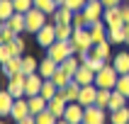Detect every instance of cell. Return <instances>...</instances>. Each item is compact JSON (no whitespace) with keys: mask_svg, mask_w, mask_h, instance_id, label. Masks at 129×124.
Wrapping results in <instances>:
<instances>
[{"mask_svg":"<svg viewBox=\"0 0 129 124\" xmlns=\"http://www.w3.org/2000/svg\"><path fill=\"white\" fill-rule=\"evenodd\" d=\"M71 46H73V54H76V56H85V54H90V49L95 46L93 36H90V29H73Z\"/></svg>","mask_w":129,"mask_h":124,"instance_id":"6da1fadb","label":"cell"},{"mask_svg":"<svg viewBox=\"0 0 129 124\" xmlns=\"http://www.w3.org/2000/svg\"><path fill=\"white\" fill-rule=\"evenodd\" d=\"M117 78H119V73L115 71V66H112V61H110V63L102 66V71L95 73V85H98V88H105V90H115Z\"/></svg>","mask_w":129,"mask_h":124,"instance_id":"7a4b0ae2","label":"cell"},{"mask_svg":"<svg viewBox=\"0 0 129 124\" xmlns=\"http://www.w3.org/2000/svg\"><path fill=\"white\" fill-rule=\"evenodd\" d=\"M46 56H49V58H54L56 63H63L68 56H73L71 39H68V42H61V39H56V42H54L49 49H46Z\"/></svg>","mask_w":129,"mask_h":124,"instance_id":"3957f363","label":"cell"},{"mask_svg":"<svg viewBox=\"0 0 129 124\" xmlns=\"http://www.w3.org/2000/svg\"><path fill=\"white\" fill-rule=\"evenodd\" d=\"M24 20H27V32L29 34H37V32L49 22V15L42 12V10H37V7H32L29 12H24Z\"/></svg>","mask_w":129,"mask_h":124,"instance_id":"277c9868","label":"cell"},{"mask_svg":"<svg viewBox=\"0 0 129 124\" xmlns=\"http://www.w3.org/2000/svg\"><path fill=\"white\" fill-rule=\"evenodd\" d=\"M34 39H37V44L46 51L51 44L56 42V24H54V22H46V24H44V27L34 34Z\"/></svg>","mask_w":129,"mask_h":124,"instance_id":"5b68a950","label":"cell"},{"mask_svg":"<svg viewBox=\"0 0 129 124\" xmlns=\"http://www.w3.org/2000/svg\"><path fill=\"white\" fill-rule=\"evenodd\" d=\"M24 83H27V75H24V73H17V75H12V78H7L5 90L12 95L15 100H20V97H27V95H24Z\"/></svg>","mask_w":129,"mask_h":124,"instance_id":"8992f818","label":"cell"},{"mask_svg":"<svg viewBox=\"0 0 129 124\" xmlns=\"http://www.w3.org/2000/svg\"><path fill=\"white\" fill-rule=\"evenodd\" d=\"M83 124H110L107 109L98 107V105H90V107H85V117H83Z\"/></svg>","mask_w":129,"mask_h":124,"instance_id":"52a82bcc","label":"cell"},{"mask_svg":"<svg viewBox=\"0 0 129 124\" xmlns=\"http://www.w3.org/2000/svg\"><path fill=\"white\" fill-rule=\"evenodd\" d=\"M102 22L107 24V29H119V27H124L127 22H124V17H122V5H119V7H105Z\"/></svg>","mask_w":129,"mask_h":124,"instance_id":"ba28073f","label":"cell"},{"mask_svg":"<svg viewBox=\"0 0 129 124\" xmlns=\"http://www.w3.org/2000/svg\"><path fill=\"white\" fill-rule=\"evenodd\" d=\"M83 117H85V107L80 102H68V107H66L61 119H66V122H71V124H83Z\"/></svg>","mask_w":129,"mask_h":124,"instance_id":"9c48e42d","label":"cell"},{"mask_svg":"<svg viewBox=\"0 0 129 124\" xmlns=\"http://www.w3.org/2000/svg\"><path fill=\"white\" fill-rule=\"evenodd\" d=\"M83 12H85V17L90 20V24H93V22H100L102 20L105 5H102V0H88V5L83 7Z\"/></svg>","mask_w":129,"mask_h":124,"instance_id":"30bf717a","label":"cell"},{"mask_svg":"<svg viewBox=\"0 0 129 124\" xmlns=\"http://www.w3.org/2000/svg\"><path fill=\"white\" fill-rule=\"evenodd\" d=\"M66 107H68V100H66L63 93L58 90V93L49 100V107H46V109H49V112L56 117V119H61V117H63V112H66Z\"/></svg>","mask_w":129,"mask_h":124,"instance_id":"8fae6325","label":"cell"},{"mask_svg":"<svg viewBox=\"0 0 129 124\" xmlns=\"http://www.w3.org/2000/svg\"><path fill=\"white\" fill-rule=\"evenodd\" d=\"M24 117H29V102H27V97H20V100H15V105H12L10 119H12V122H22Z\"/></svg>","mask_w":129,"mask_h":124,"instance_id":"7c38bea8","label":"cell"},{"mask_svg":"<svg viewBox=\"0 0 129 124\" xmlns=\"http://www.w3.org/2000/svg\"><path fill=\"white\" fill-rule=\"evenodd\" d=\"M73 83H78V85H93L95 83V71H90L85 63H80L76 75H73Z\"/></svg>","mask_w":129,"mask_h":124,"instance_id":"4fadbf2b","label":"cell"},{"mask_svg":"<svg viewBox=\"0 0 129 124\" xmlns=\"http://www.w3.org/2000/svg\"><path fill=\"white\" fill-rule=\"evenodd\" d=\"M42 85H44V78L39 75V73H32V75H27V83H24V95H27V97H32V95H39V93H42Z\"/></svg>","mask_w":129,"mask_h":124,"instance_id":"5bb4252c","label":"cell"},{"mask_svg":"<svg viewBox=\"0 0 129 124\" xmlns=\"http://www.w3.org/2000/svg\"><path fill=\"white\" fill-rule=\"evenodd\" d=\"M95 97H98V85H80V95H78V102L83 107H90L95 105Z\"/></svg>","mask_w":129,"mask_h":124,"instance_id":"9a60e30c","label":"cell"},{"mask_svg":"<svg viewBox=\"0 0 129 124\" xmlns=\"http://www.w3.org/2000/svg\"><path fill=\"white\" fill-rule=\"evenodd\" d=\"M112 66L119 75H127L129 73V51H117L112 56Z\"/></svg>","mask_w":129,"mask_h":124,"instance_id":"2e32d148","label":"cell"},{"mask_svg":"<svg viewBox=\"0 0 129 124\" xmlns=\"http://www.w3.org/2000/svg\"><path fill=\"white\" fill-rule=\"evenodd\" d=\"M61 68V63H56L54 58H49V56H44L42 61H39V75L42 78H54V73Z\"/></svg>","mask_w":129,"mask_h":124,"instance_id":"e0dca14e","label":"cell"},{"mask_svg":"<svg viewBox=\"0 0 129 124\" xmlns=\"http://www.w3.org/2000/svg\"><path fill=\"white\" fill-rule=\"evenodd\" d=\"M0 71H3V75H5V78H12V75L22 73V56H12L7 63L0 66Z\"/></svg>","mask_w":129,"mask_h":124,"instance_id":"ac0fdd59","label":"cell"},{"mask_svg":"<svg viewBox=\"0 0 129 124\" xmlns=\"http://www.w3.org/2000/svg\"><path fill=\"white\" fill-rule=\"evenodd\" d=\"M90 54H93L95 58H100V61H112V44L110 42H100V44H95L93 49H90Z\"/></svg>","mask_w":129,"mask_h":124,"instance_id":"d6986e66","label":"cell"},{"mask_svg":"<svg viewBox=\"0 0 129 124\" xmlns=\"http://www.w3.org/2000/svg\"><path fill=\"white\" fill-rule=\"evenodd\" d=\"M90 36H93V44H100V42H107V24L105 22H93L90 24Z\"/></svg>","mask_w":129,"mask_h":124,"instance_id":"ffe728a7","label":"cell"},{"mask_svg":"<svg viewBox=\"0 0 129 124\" xmlns=\"http://www.w3.org/2000/svg\"><path fill=\"white\" fill-rule=\"evenodd\" d=\"M51 22L54 24H71L73 22V10H68L66 5H58L56 12L51 15Z\"/></svg>","mask_w":129,"mask_h":124,"instance_id":"44dd1931","label":"cell"},{"mask_svg":"<svg viewBox=\"0 0 129 124\" xmlns=\"http://www.w3.org/2000/svg\"><path fill=\"white\" fill-rule=\"evenodd\" d=\"M12 105H15V97L7 93L5 88H3V90H0V119L10 117V112H12Z\"/></svg>","mask_w":129,"mask_h":124,"instance_id":"7402d4cb","label":"cell"},{"mask_svg":"<svg viewBox=\"0 0 129 124\" xmlns=\"http://www.w3.org/2000/svg\"><path fill=\"white\" fill-rule=\"evenodd\" d=\"M27 102H29V114H34V117L49 107V100L44 95H32V97H27Z\"/></svg>","mask_w":129,"mask_h":124,"instance_id":"603a6c76","label":"cell"},{"mask_svg":"<svg viewBox=\"0 0 129 124\" xmlns=\"http://www.w3.org/2000/svg\"><path fill=\"white\" fill-rule=\"evenodd\" d=\"M10 29H15L17 34H22V32H27V20H24V12H15L10 20L5 22Z\"/></svg>","mask_w":129,"mask_h":124,"instance_id":"cb8c5ba5","label":"cell"},{"mask_svg":"<svg viewBox=\"0 0 129 124\" xmlns=\"http://www.w3.org/2000/svg\"><path fill=\"white\" fill-rule=\"evenodd\" d=\"M127 105H129V97H124L122 93H117V90H112V97H110L107 112H115V109H119V107H127Z\"/></svg>","mask_w":129,"mask_h":124,"instance_id":"d4e9b609","label":"cell"},{"mask_svg":"<svg viewBox=\"0 0 129 124\" xmlns=\"http://www.w3.org/2000/svg\"><path fill=\"white\" fill-rule=\"evenodd\" d=\"M110 124H129V105L110 112Z\"/></svg>","mask_w":129,"mask_h":124,"instance_id":"484cf974","label":"cell"},{"mask_svg":"<svg viewBox=\"0 0 129 124\" xmlns=\"http://www.w3.org/2000/svg\"><path fill=\"white\" fill-rule=\"evenodd\" d=\"M22 73L24 75H32V73H39V61L34 56H22Z\"/></svg>","mask_w":129,"mask_h":124,"instance_id":"4316f807","label":"cell"},{"mask_svg":"<svg viewBox=\"0 0 129 124\" xmlns=\"http://www.w3.org/2000/svg\"><path fill=\"white\" fill-rule=\"evenodd\" d=\"M51 80L56 83V88H58V90H63V88H66V85H68V83L73 80V75H71V73H66L63 68H58V71L54 73V78H51Z\"/></svg>","mask_w":129,"mask_h":124,"instance_id":"83f0119b","label":"cell"},{"mask_svg":"<svg viewBox=\"0 0 129 124\" xmlns=\"http://www.w3.org/2000/svg\"><path fill=\"white\" fill-rule=\"evenodd\" d=\"M61 93H63V97H66L68 102H78V95H80V85L71 80V83H68V85H66L63 90H61Z\"/></svg>","mask_w":129,"mask_h":124,"instance_id":"f1b7e54d","label":"cell"},{"mask_svg":"<svg viewBox=\"0 0 129 124\" xmlns=\"http://www.w3.org/2000/svg\"><path fill=\"white\" fill-rule=\"evenodd\" d=\"M15 12H17V10H15L12 0H0V22H7Z\"/></svg>","mask_w":129,"mask_h":124,"instance_id":"f546056e","label":"cell"},{"mask_svg":"<svg viewBox=\"0 0 129 124\" xmlns=\"http://www.w3.org/2000/svg\"><path fill=\"white\" fill-rule=\"evenodd\" d=\"M34 7H37V10H42V12H46L51 17V15L56 12L58 3H56V0H34Z\"/></svg>","mask_w":129,"mask_h":124,"instance_id":"4dcf8cb0","label":"cell"},{"mask_svg":"<svg viewBox=\"0 0 129 124\" xmlns=\"http://www.w3.org/2000/svg\"><path fill=\"white\" fill-rule=\"evenodd\" d=\"M110 97H112V90H105V88H98V97H95V105L102 109H107Z\"/></svg>","mask_w":129,"mask_h":124,"instance_id":"1f68e13d","label":"cell"},{"mask_svg":"<svg viewBox=\"0 0 129 124\" xmlns=\"http://www.w3.org/2000/svg\"><path fill=\"white\" fill-rule=\"evenodd\" d=\"M73 29H88L90 27V20H88L85 17V12H83V10H80V12H73Z\"/></svg>","mask_w":129,"mask_h":124,"instance_id":"d6a6232c","label":"cell"},{"mask_svg":"<svg viewBox=\"0 0 129 124\" xmlns=\"http://www.w3.org/2000/svg\"><path fill=\"white\" fill-rule=\"evenodd\" d=\"M78 66H80V58L76 56V54H73V56H68L63 61V63H61V68H63L66 73H71V75H76V71H78Z\"/></svg>","mask_w":129,"mask_h":124,"instance_id":"836d02e7","label":"cell"},{"mask_svg":"<svg viewBox=\"0 0 129 124\" xmlns=\"http://www.w3.org/2000/svg\"><path fill=\"white\" fill-rule=\"evenodd\" d=\"M56 93H58L56 83H54V80H51V78H44V85H42V93H39V95H44L46 100H51V97H54V95H56Z\"/></svg>","mask_w":129,"mask_h":124,"instance_id":"e575fe53","label":"cell"},{"mask_svg":"<svg viewBox=\"0 0 129 124\" xmlns=\"http://www.w3.org/2000/svg\"><path fill=\"white\" fill-rule=\"evenodd\" d=\"M107 42L110 44H124V42H127V36H124V27H119V29H107Z\"/></svg>","mask_w":129,"mask_h":124,"instance_id":"d590c367","label":"cell"},{"mask_svg":"<svg viewBox=\"0 0 129 124\" xmlns=\"http://www.w3.org/2000/svg\"><path fill=\"white\" fill-rule=\"evenodd\" d=\"M71 36H73V24H56V39L68 42Z\"/></svg>","mask_w":129,"mask_h":124,"instance_id":"8d00e7d4","label":"cell"},{"mask_svg":"<svg viewBox=\"0 0 129 124\" xmlns=\"http://www.w3.org/2000/svg\"><path fill=\"white\" fill-rule=\"evenodd\" d=\"M7 46H10V51H12V56H24V46H27V44H24L22 36H17V39H12Z\"/></svg>","mask_w":129,"mask_h":124,"instance_id":"74e56055","label":"cell"},{"mask_svg":"<svg viewBox=\"0 0 129 124\" xmlns=\"http://www.w3.org/2000/svg\"><path fill=\"white\" fill-rule=\"evenodd\" d=\"M115 90H117V93H122L124 97H129V73H127V75H119V78H117Z\"/></svg>","mask_w":129,"mask_h":124,"instance_id":"f35d334b","label":"cell"},{"mask_svg":"<svg viewBox=\"0 0 129 124\" xmlns=\"http://www.w3.org/2000/svg\"><path fill=\"white\" fill-rule=\"evenodd\" d=\"M58 119L54 114H51L49 109H44V112H39V114H37V124H56Z\"/></svg>","mask_w":129,"mask_h":124,"instance_id":"ab89813d","label":"cell"},{"mask_svg":"<svg viewBox=\"0 0 129 124\" xmlns=\"http://www.w3.org/2000/svg\"><path fill=\"white\" fill-rule=\"evenodd\" d=\"M12 5H15L17 12H29L34 7V0H12Z\"/></svg>","mask_w":129,"mask_h":124,"instance_id":"60d3db41","label":"cell"},{"mask_svg":"<svg viewBox=\"0 0 129 124\" xmlns=\"http://www.w3.org/2000/svg\"><path fill=\"white\" fill-rule=\"evenodd\" d=\"M63 5L68 7V10H73V12H80V10L88 5V0H63Z\"/></svg>","mask_w":129,"mask_h":124,"instance_id":"b9f144b4","label":"cell"},{"mask_svg":"<svg viewBox=\"0 0 129 124\" xmlns=\"http://www.w3.org/2000/svg\"><path fill=\"white\" fill-rule=\"evenodd\" d=\"M17 36H20V34H17L15 29H10L7 24H3V39H5V44H10L12 39H17Z\"/></svg>","mask_w":129,"mask_h":124,"instance_id":"7bdbcfd3","label":"cell"},{"mask_svg":"<svg viewBox=\"0 0 129 124\" xmlns=\"http://www.w3.org/2000/svg\"><path fill=\"white\" fill-rule=\"evenodd\" d=\"M10 58H12V51H10V46H7V44H3V46H0V66L7 63Z\"/></svg>","mask_w":129,"mask_h":124,"instance_id":"ee69618b","label":"cell"},{"mask_svg":"<svg viewBox=\"0 0 129 124\" xmlns=\"http://www.w3.org/2000/svg\"><path fill=\"white\" fill-rule=\"evenodd\" d=\"M127 0H102V5L105 7H119V5H124Z\"/></svg>","mask_w":129,"mask_h":124,"instance_id":"f6af8a7d","label":"cell"},{"mask_svg":"<svg viewBox=\"0 0 129 124\" xmlns=\"http://www.w3.org/2000/svg\"><path fill=\"white\" fill-rule=\"evenodd\" d=\"M15 124H37V117H34V114H29V117H24L22 122H15Z\"/></svg>","mask_w":129,"mask_h":124,"instance_id":"bcb514c9","label":"cell"},{"mask_svg":"<svg viewBox=\"0 0 129 124\" xmlns=\"http://www.w3.org/2000/svg\"><path fill=\"white\" fill-rule=\"evenodd\" d=\"M122 17H124V22L129 24V3H124V5H122Z\"/></svg>","mask_w":129,"mask_h":124,"instance_id":"7dc6e473","label":"cell"},{"mask_svg":"<svg viewBox=\"0 0 129 124\" xmlns=\"http://www.w3.org/2000/svg\"><path fill=\"white\" fill-rule=\"evenodd\" d=\"M124 36H127V42H124V44L129 46V24H124Z\"/></svg>","mask_w":129,"mask_h":124,"instance_id":"c3c4849f","label":"cell"},{"mask_svg":"<svg viewBox=\"0 0 129 124\" xmlns=\"http://www.w3.org/2000/svg\"><path fill=\"white\" fill-rule=\"evenodd\" d=\"M56 124H71V122H66V119H58V122Z\"/></svg>","mask_w":129,"mask_h":124,"instance_id":"681fc988","label":"cell"},{"mask_svg":"<svg viewBox=\"0 0 129 124\" xmlns=\"http://www.w3.org/2000/svg\"><path fill=\"white\" fill-rule=\"evenodd\" d=\"M56 3H58V5H63V0H56Z\"/></svg>","mask_w":129,"mask_h":124,"instance_id":"f907efd6","label":"cell"},{"mask_svg":"<svg viewBox=\"0 0 129 124\" xmlns=\"http://www.w3.org/2000/svg\"><path fill=\"white\" fill-rule=\"evenodd\" d=\"M0 124H5V122H0Z\"/></svg>","mask_w":129,"mask_h":124,"instance_id":"816d5d0a","label":"cell"},{"mask_svg":"<svg viewBox=\"0 0 129 124\" xmlns=\"http://www.w3.org/2000/svg\"><path fill=\"white\" fill-rule=\"evenodd\" d=\"M0 90H3V88H0Z\"/></svg>","mask_w":129,"mask_h":124,"instance_id":"f5cc1de1","label":"cell"},{"mask_svg":"<svg viewBox=\"0 0 129 124\" xmlns=\"http://www.w3.org/2000/svg\"><path fill=\"white\" fill-rule=\"evenodd\" d=\"M127 3H129V0H127Z\"/></svg>","mask_w":129,"mask_h":124,"instance_id":"db71d44e","label":"cell"}]
</instances>
